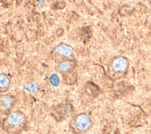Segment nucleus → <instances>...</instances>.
I'll use <instances>...</instances> for the list:
<instances>
[{"label":"nucleus","instance_id":"f257e3e1","mask_svg":"<svg viewBox=\"0 0 151 134\" xmlns=\"http://www.w3.org/2000/svg\"><path fill=\"white\" fill-rule=\"evenodd\" d=\"M26 117L20 111H12L7 115L4 125L7 131L15 132L22 129L26 125Z\"/></svg>","mask_w":151,"mask_h":134},{"label":"nucleus","instance_id":"39448f33","mask_svg":"<svg viewBox=\"0 0 151 134\" xmlns=\"http://www.w3.org/2000/svg\"><path fill=\"white\" fill-rule=\"evenodd\" d=\"M114 67L116 70L122 71L125 69L126 62L123 60H117L114 63Z\"/></svg>","mask_w":151,"mask_h":134},{"label":"nucleus","instance_id":"f03ea898","mask_svg":"<svg viewBox=\"0 0 151 134\" xmlns=\"http://www.w3.org/2000/svg\"><path fill=\"white\" fill-rule=\"evenodd\" d=\"M73 129L78 132H83L87 131L92 126V120L85 113H80L76 115L71 122Z\"/></svg>","mask_w":151,"mask_h":134},{"label":"nucleus","instance_id":"423d86ee","mask_svg":"<svg viewBox=\"0 0 151 134\" xmlns=\"http://www.w3.org/2000/svg\"><path fill=\"white\" fill-rule=\"evenodd\" d=\"M57 52L65 56H70L71 54V49L66 47H61L57 49Z\"/></svg>","mask_w":151,"mask_h":134},{"label":"nucleus","instance_id":"20e7f679","mask_svg":"<svg viewBox=\"0 0 151 134\" xmlns=\"http://www.w3.org/2000/svg\"><path fill=\"white\" fill-rule=\"evenodd\" d=\"M10 85V80L5 75H0V89L6 90Z\"/></svg>","mask_w":151,"mask_h":134},{"label":"nucleus","instance_id":"0eeeda50","mask_svg":"<svg viewBox=\"0 0 151 134\" xmlns=\"http://www.w3.org/2000/svg\"><path fill=\"white\" fill-rule=\"evenodd\" d=\"M71 67V64L70 63L68 62H64L61 64H60L59 68L61 72H64L67 71L69 69H70Z\"/></svg>","mask_w":151,"mask_h":134},{"label":"nucleus","instance_id":"7ed1b4c3","mask_svg":"<svg viewBox=\"0 0 151 134\" xmlns=\"http://www.w3.org/2000/svg\"><path fill=\"white\" fill-rule=\"evenodd\" d=\"M17 102V98L10 95H0V113L7 115L11 111Z\"/></svg>","mask_w":151,"mask_h":134}]
</instances>
